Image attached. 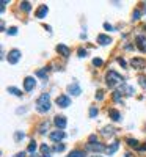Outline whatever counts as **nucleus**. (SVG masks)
Wrapping results in <instances>:
<instances>
[{
    "instance_id": "obj_26",
    "label": "nucleus",
    "mask_w": 146,
    "mask_h": 157,
    "mask_svg": "<svg viewBox=\"0 0 146 157\" xmlns=\"http://www.w3.org/2000/svg\"><path fill=\"white\" fill-rule=\"evenodd\" d=\"M53 151H55V152L64 151V145L63 143H55V145H53Z\"/></svg>"
},
{
    "instance_id": "obj_33",
    "label": "nucleus",
    "mask_w": 146,
    "mask_h": 157,
    "mask_svg": "<svg viewBox=\"0 0 146 157\" xmlns=\"http://www.w3.org/2000/svg\"><path fill=\"white\" fill-rule=\"evenodd\" d=\"M93 64H94V66H102L104 61H102L101 58H94V60H93Z\"/></svg>"
},
{
    "instance_id": "obj_30",
    "label": "nucleus",
    "mask_w": 146,
    "mask_h": 157,
    "mask_svg": "<svg viewBox=\"0 0 146 157\" xmlns=\"http://www.w3.org/2000/svg\"><path fill=\"white\" fill-rule=\"evenodd\" d=\"M77 53H79L80 58H85V57L88 55V50H86V49H83V47H80L79 50H77Z\"/></svg>"
},
{
    "instance_id": "obj_2",
    "label": "nucleus",
    "mask_w": 146,
    "mask_h": 157,
    "mask_svg": "<svg viewBox=\"0 0 146 157\" xmlns=\"http://www.w3.org/2000/svg\"><path fill=\"white\" fill-rule=\"evenodd\" d=\"M122 83H124V79H122L116 71H110L109 74H107V85L110 88H115L116 85H122Z\"/></svg>"
},
{
    "instance_id": "obj_9",
    "label": "nucleus",
    "mask_w": 146,
    "mask_h": 157,
    "mask_svg": "<svg viewBox=\"0 0 146 157\" xmlns=\"http://www.w3.org/2000/svg\"><path fill=\"white\" fill-rule=\"evenodd\" d=\"M68 91L72 94V96H79V94L82 93V88L79 86L77 82H74V83H71V85L68 86Z\"/></svg>"
},
{
    "instance_id": "obj_42",
    "label": "nucleus",
    "mask_w": 146,
    "mask_h": 157,
    "mask_svg": "<svg viewBox=\"0 0 146 157\" xmlns=\"http://www.w3.org/2000/svg\"><path fill=\"white\" fill-rule=\"evenodd\" d=\"M46 157H47V156H46Z\"/></svg>"
},
{
    "instance_id": "obj_4",
    "label": "nucleus",
    "mask_w": 146,
    "mask_h": 157,
    "mask_svg": "<svg viewBox=\"0 0 146 157\" xmlns=\"http://www.w3.org/2000/svg\"><path fill=\"white\" fill-rule=\"evenodd\" d=\"M19 58H21V50H17V49H13V50H10L8 53V63L10 64H16Z\"/></svg>"
},
{
    "instance_id": "obj_44",
    "label": "nucleus",
    "mask_w": 146,
    "mask_h": 157,
    "mask_svg": "<svg viewBox=\"0 0 146 157\" xmlns=\"http://www.w3.org/2000/svg\"><path fill=\"white\" fill-rule=\"evenodd\" d=\"M33 157H35V156H33Z\"/></svg>"
},
{
    "instance_id": "obj_19",
    "label": "nucleus",
    "mask_w": 146,
    "mask_h": 157,
    "mask_svg": "<svg viewBox=\"0 0 146 157\" xmlns=\"http://www.w3.org/2000/svg\"><path fill=\"white\" fill-rule=\"evenodd\" d=\"M102 133H104V135H105V137H112L113 135V133H115V129L112 127V126H107V127H104V131H102Z\"/></svg>"
},
{
    "instance_id": "obj_39",
    "label": "nucleus",
    "mask_w": 146,
    "mask_h": 157,
    "mask_svg": "<svg viewBox=\"0 0 146 157\" xmlns=\"http://www.w3.org/2000/svg\"><path fill=\"white\" fill-rule=\"evenodd\" d=\"M14 157H25V152H17Z\"/></svg>"
},
{
    "instance_id": "obj_21",
    "label": "nucleus",
    "mask_w": 146,
    "mask_h": 157,
    "mask_svg": "<svg viewBox=\"0 0 146 157\" xmlns=\"http://www.w3.org/2000/svg\"><path fill=\"white\" fill-rule=\"evenodd\" d=\"M127 145L130 148H137V149H140V145H138V141L135 138H127Z\"/></svg>"
},
{
    "instance_id": "obj_25",
    "label": "nucleus",
    "mask_w": 146,
    "mask_h": 157,
    "mask_svg": "<svg viewBox=\"0 0 146 157\" xmlns=\"http://www.w3.org/2000/svg\"><path fill=\"white\" fill-rule=\"evenodd\" d=\"M27 151L32 152V154H33L35 151H36V143H35V140H32V141L28 143V148H27Z\"/></svg>"
},
{
    "instance_id": "obj_27",
    "label": "nucleus",
    "mask_w": 146,
    "mask_h": 157,
    "mask_svg": "<svg viewBox=\"0 0 146 157\" xmlns=\"http://www.w3.org/2000/svg\"><path fill=\"white\" fill-rule=\"evenodd\" d=\"M113 99H115L116 102H121V104H124V101H122V98H121V93H120V91H115V93H113Z\"/></svg>"
},
{
    "instance_id": "obj_20",
    "label": "nucleus",
    "mask_w": 146,
    "mask_h": 157,
    "mask_svg": "<svg viewBox=\"0 0 146 157\" xmlns=\"http://www.w3.org/2000/svg\"><path fill=\"white\" fill-rule=\"evenodd\" d=\"M66 157H86L85 156V152L83 151H80V149H75V151H72L69 156H66Z\"/></svg>"
},
{
    "instance_id": "obj_5",
    "label": "nucleus",
    "mask_w": 146,
    "mask_h": 157,
    "mask_svg": "<svg viewBox=\"0 0 146 157\" xmlns=\"http://www.w3.org/2000/svg\"><path fill=\"white\" fill-rule=\"evenodd\" d=\"M57 105L61 107V109H66V107L71 105V99H69L66 94H61V96L57 98Z\"/></svg>"
},
{
    "instance_id": "obj_1",
    "label": "nucleus",
    "mask_w": 146,
    "mask_h": 157,
    "mask_svg": "<svg viewBox=\"0 0 146 157\" xmlns=\"http://www.w3.org/2000/svg\"><path fill=\"white\" fill-rule=\"evenodd\" d=\"M36 110L39 113H46L51 110V101H49V93H43L36 101Z\"/></svg>"
},
{
    "instance_id": "obj_8",
    "label": "nucleus",
    "mask_w": 146,
    "mask_h": 157,
    "mask_svg": "<svg viewBox=\"0 0 146 157\" xmlns=\"http://www.w3.org/2000/svg\"><path fill=\"white\" fill-rule=\"evenodd\" d=\"M35 85H36V80L33 77H25V80H24V90L25 91H32L35 88Z\"/></svg>"
},
{
    "instance_id": "obj_37",
    "label": "nucleus",
    "mask_w": 146,
    "mask_h": 157,
    "mask_svg": "<svg viewBox=\"0 0 146 157\" xmlns=\"http://www.w3.org/2000/svg\"><path fill=\"white\" fill-rule=\"evenodd\" d=\"M138 80H140V85L143 86V88H146V79H145V77H140Z\"/></svg>"
},
{
    "instance_id": "obj_32",
    "label": "nucleus",
    "mask_w": 146,
    "mask_h": 157,
    "mask_svg": "<svg viewBox=\"0 0 146 157\" xmlns=\"http://www.w3.org/2000/svg\"><path fill=\"white\" fill-rule=\"evenodd\" d=\"M88 141H90V143H88V145L98 143V137H96V135H90V138H88Z\"/></svg>"
},
{
    "instance_id": "obj_15",
    "label": "nucleus",
    "mask_w": 146,
    "mask_h": 157,
    "mask_svg": "<svg viewBox=\"0 0 146 157\" xmlns=\"http://www.w3.org/2000/svg\"><path fill=\"white\" fill-rule=\"evenodd\" d=\"M98 43L102 44V46H107V44L112 43V38L107 36V35H98Z\"/></svg>"
},
{
    "instance_id": "obj_14",
    "label": "nucleus",
    "mask_w": 146,
    "mask_h": 157,
    "mask_svg": "<svg viewBox=\"0 0 146 157\" xmlns=\"http://www.w3.org/2000/svg\"><path fill=\"white\" fill-rule=\"evenodd\" d=\"M118 148H120V141H113L110 146H107V154H109V156L115 154V152L118 151Z\"/></svg>"
},
{
    "instance_id": "obj_41",
    "label": "nucleus",
    "mask_w": 146,
    "mask_h": 157,
    "mask_svg": "<svg viewBox=\"0 0 146 157\" xmlns=\"http://www.w3.org/2000/svg\"><path fill=\"white\" fill-rule=\"evenodd\" d=\"M145 30H146V25H145Z\"/></svg>"
},
{
    "instance_id": "obj_12",
    "label": "nucleus",
    "mask_w": 146,
    "mask_h": 157,
    "mask_svg": "<svg viewBox=\"0 0 146 157\" xmlns=\"http://www.w3.org/2000/svg\"><path fill=\"white\" fill-rule=\"evenodd\" d=\"M57 52H58L60 55H63V57H69V53H71L69 47H68V46H64V44H58V46H57Z\"/></svg>"
},
{
    "instance_id": "obj_17",
    "label": "nucleus",
    "mask_w": 146,
    "mask_h": 157,
    "mask_svg": "<svg viewBox=\"0 0 146 157\" xmlns=\"http://www.w3.org/2000/svg\"><path fill=\"white\" fill-rule=\"evenodd\" d=\"M8 93L14 94V96H17V98H21V96H22V91H21V90H17L16 86H8Z\"/></svg>"
},
{
    "instance_id": "obj_23",
    "label": "nucleus",
    "mask_w": 146,
    "mask_h": 157,
    "mask_svg": "<svg viewBox=\"0 0 146 157\" xmlns=\"http://www.w3.org/2000/svg\"><path fill=\"white\" fill-rule=\"evenodd\" d=\"M21 10L25 11V13H27V11H30V10H32V3H30V2H22L21 3Z\"/></svg>"
},
{
    "instance_id": "obj_3",
    "label": "nucleus",
    "mask_w": 146,
    "mask_h": 157,
    "mask_svg": "<svg viewBox=\"0 0 146 157\" xmlns=\"http://www.w3.org/2000/svg\"><path fill=\"white\" fill-rule=\"evenodd\" d=\"M135 46L138 47V50L146 53V36L145 35H137L135 36Z\"/></svg>"
},
{
    "instance_id": "obj_35",
    "label": "nucleus",
    "mask_w": 146,
    "mask_h": 157,
    "mask_svg": "<svg viewBox=\"0 0 146 157\" xmlns=\"http://www.w3.org/2000/svg\"><path fill=\"white\" fill-rule=\"evenodd\" d=\"M96 99H98V101H102V99H104V91H98V94H96Z\"/></svg>"
},
{
    "instance_id": "obj_22",
    "label": "nucleus",
    "mask_w": 146,
    "mask_h": 157,
    "mask_svg": "<svg viewBox=\"0 0 146 157\" xmlns=\"http://www.w3.org/2000/svg\"><path fill=\"white\" fill-rule=\"evenodd\" d=\"M41 152H43V156L46 157V156H49L52 152V149L47 146V145H41Z\"/></svg>"
},
{
    "instance_id": "obj_11",
    "label": "nucleus",
    "mask_w": 146,
    "mask_h": 157,
    "mask_svg": "<svg viewBox=\"0 0 146 157\" xmlns=\"http://www.w3.org/2000/svg\"><path fill=\"white\" fill-rule=\"evenodd\" d=\"M47 13H49L47 5H39V8H38V10H36V13H35V16H36L38 19H43Z\"/></svg>"
},
{
    "instance_id": "obj_7",
    "label": "nucleus",
    "mask_w": 146,
    "mask_h": 157,
    "mask_svg": "<svg viewBox=\"0 0 146 157\" xmlns=\"http://www.w3.org/2000/svg\"><path fill=\"white\" fill-rule=\"evenodd\" d=\"M64 137H66V133H64L63 131H53L49 133V138H51L52 141H58L60 143V140H63Z\"/></svg>"
},
{
    "instance_id": "obj_31",
    "label": "nucleus",
    "mask_w": 146,
    "mask_h": 157,
    "mask_svg": "<svg viewBox=\"0 0 146 157\" xmlns=\"http://www.w3.org/2000/svg\"><path fill=\"white\" fill-rule=\"evenodd\" d=\"M132 21H138V19H140V16H141V13H140V11H138V10H135V11H134V14H132Z\"/></svg>"
},
{
    "instance_id": "obj_40",
    "label": "nucleus",
    "mask_w": 146,
    "mask_h": 157,
    "mask_svg": "<svg viewBox=\"0 0 146 157\" xmlns=\"http://www.w3.org/2000/svg\"><path fill=\"white\" fill-rule=\"evenodd\" d=\"M124 157H132V156H130V154H124Z\"/></svg>"
},
{
    "instance_id": "obj_29",
    "label": "nucleus",
    "mask_w": 146,
    "mask_h": 157,
    "mask_svg": "<svg viewBox=\"0 0 146 157\" xmlns=\"http://www.w3.org/2000/svg\"><path fill=\"white\" fill-rule=\"evenodd\" d=\"M98 113H99L98 107H91V109H90V118H96V116H98Z\"/></svg>"
},
{
    "instance_id": "obj_28",
    "label": "nucleus",
    "mask_w": 146,
    "mask_h": 157,
    "mask_svg": "<svg viewBox=\"0 0 146 157\" xmlns=\"http://www.w3.org/2000/svg\"><path fill=\"white\" fill-rule=\"evenodd\" d=\"M24 137H25V133H24V132H21V131H17L16 133H14V140H16V141L24 140Z\"/></svg>"
},
{
    "instance_id": "obj_13",
    "label": "nucleus",
    "mask_w": 146,
    "mask_h": 157,
    "mask_svg": "<svg viewBox=\"0 0 146 157\" xmlns=\"http://www.w3.org/2000/svg\"><path fill=\"white\" fill-rule=\"evenodd\" d=\"M86 148L91 149V151H107V148L104 146L102 143H99V141H98V143H93V145H88Z\"/></svg>"
},
{
    "instance_id": "obj_36",
    "label": "nucleus",
    "mask_w": 146,
    "mask_h": 157,
    "mask_svg": "<svg viewBox=\"0 0 146 157\" xmlns=\"http://www.w3.org/2000/svg\"><path fill=\"white\" fill-rule=\"evenodd\" d=\"M104 28L109 30V32H112V30H113V25H110L109 22H105V24H104Z\"/></svg>"
},
{
    "instance_id": "obj_38",
    "label": "nucleus",
    "mask_w": 146,
    "mask_h": 157,
    "mask_svg": "<svg viewBox=\"0 0 146 157\" xmlns=\"http://www.w3.org/2000/svg\"><path fill=\"white\" fill-rule=\"evenodd\" d=\"M118 63H120V64H121L122 68L126 66V60H124V58H118Z\"/></svg>"
},
{
    "instance_id": "obj_24",
    "label": "nucleus",
    "mask_w": 146,
    "mask_h": 157,
    "mask_svg": "<svg viewBox=\"0 0 146 157\" xmlns=\"http://www.w3.org/2000/svg\"><path fill=\"white\" fill-rule=\"evenodd\" d=\"M47 129H49V121H43V124L39 126V133H46Z\"/></svg>"
},
{
    "instance_id": "obj_18",
    "label": "nucleus",
    "mask_w": 146,
    "mask_h": 157,
    "mask_svg": "<svg viewBox=\"0 0 146 157\" xmlns=\"http://www.w3.org/2000/svg\"><path fill=\"white\" fill-rule=\"evenodd\" d=\"M35 74H36V77H39L43 80H47V71H46V69H38Z\"/></svg>"
},
{
    "instance_id": "obj_43",
    "label": "nucleus",
    "mask_w": 146,
    "mask_h": 157,
    "mask_svg": "<svg viewBox=\"0 0 146 157\" xmlns=\"http://www.w3.org/2000/svg\"><path fill=\"white\" fill-rule=\"evenodd\" d=\"M94 157H96V156H94Z\"/></svg>"
},
{
    "instance_id": "obj_16",
    "label": "nucleus",
    "mask_w": 146,
    "mask_h": 157,
    "mask_svg": "<svg viewBox=\"0 0 146 157\" xmlns=\"http://www.w3.org/2000/svg\"><path fill=\"white\" fill-rule=\"evenodd\" d=\"M109 115H110V118H112L113 121H120L121 120V113L118 112L116 109H110L109 110Z\"/></svg>"
},
{
    "instance_id": "obj_34",
    "label": "nucleus",
    "mask_w": 146,
    "mask_h": 157,
    "mask_svg": "<svg viewBox=\"0 0 146 157\" xmlns=\"http://www.w3.org/2000/svg\"><path fill=\"white\" fill-rule=\"evenodd\" d=\"M6 32H8V35H16V33H17V28H16V27H11V28H8Z\"/></svg>"
},
{
    "instance_id": "obj_6",
    "label": "nucleus",
    "mask_w": 146,
    "mask_h": 157,
    "mask_svg": "<svg viewBox=\"0 0 146 157\" xmlns=\"http://www.w3.org/2000/svg\"><path fill=\"white\" fill-rule=\"evenodd\" d=\"M55 126L58 127V131H63L64 127H66V116H63V115H58V116H55Z\"/></svg>"
},
{
    "instance_id": "obj_10",
    "label": "nucleus",
    "mask_w": 146,
    "mask_h": 157,
    "mask_svg": "<svg viewBox=\"0 0 146 157\" xmlns=\"http://www.w3.org/2000/svg\"><path fill=\"white\" fill-rule=\"evenodd\" d=\"M130 64H132V68L143 69V68L146 66V61H145V58H132L130 60Z\"/></svg>"
}]
</instances>
